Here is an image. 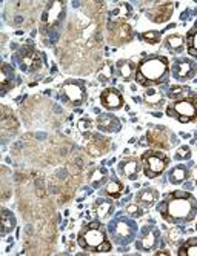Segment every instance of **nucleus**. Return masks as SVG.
Here are the masks:
<instances>
[{
    "instance_id": "obj_35",
    "label": "nucleus",
    "mask_w": 197,
    "mask_h": 256,
    "mask_svg": "<svg viewBox=\"0 0 197 256\" xmlns=\"http://www.w3.org/2000/svg\"><path fill=\"white\" fill-rule=\"evenodd\" d=\"M140 39L145 42V44H150V45H156V44H160V39H162V34L159 31H143L140 34Z\"/></svg>"
},
{
    "instance_id": "obj_32",
    "label": "nucleus",
    "mask_w": 197,
    "mask_h": 256,
    "mask_svg": "<svg viewBox=\"0 0 197 256\" xmlns=\"http://www.w3.org/2000/svg\"><path fill=\"white\" fill-rule=\"evenodd\" d=\"M185 39H187V51H188V54L191 58L197 59V26L191 28L187 32Z\"/></svg>"
},
{
    "instance_id": "obj_42",
    "label": "nucleus",
    "mask_w": 197,
    "mask_h": 256,
    "mask_svg": "<svg viewBox=\"0 0 197 256\" xmlns=\"http://www.w3.org/2000/svg\"><path fill=\"white\" fill-rule=\"evenodd\" d=\"M190 178L194 180V184L197 186V162L194 164V166L191 167V170H190Z\"/></svg>"
},
{
    "instance_id": "obj_33",
    "label": "nucleus",
    "mask_w": 197,
    "mask_h": 256,
    "mask_svg": "<svg viewBox=\"0 0 197 256\" xmlns=\"http://www.w3.org/2000/svg\"><path fill=\"white\" fill-rule=\"evenodd\" d=\"M106 178H108V172H106L103 167H99L89 174V184H91L93 188H97L106 180Z\"/></svg>"
},
{
    "instance_id": "obj_2",
    "label": "nucleus",
    "mask_w": 197,
    "mask_h": 256,
    "mask_svg": "<svg viewBox=\"0 0 197 256\" xmlns=\"http://www.w3.org/2000/svg\"><path fill=\"white\" fill-rule=\"evenodd\" d=\"M157 212L170 224H188L196 219L197 199L190 192L174 190L157 202Z\"/></svg>"
},
{
    "instance_id": "obj_18",
    "label": "nucleus",
    "mask_w": 197,
    "mask_h": 256,
    "mask_svg": "<svg viewBox=\"0 0 197 256\" xmlns=\"http://www.w3.org/2000/svg\"><path fill=\"white\" fill-rule=\"evenodd\" d=\"M19 130V122H17L14 113L5 105H2V118H0V132H2V138L6 140L8 138L14 136Z\"/></svg>"
},
{
    "instance_id": "obj_31",
    "label": "nucleus",
    "mask_w": 197,
    "mask_h": 256,
    "mask_svg": "<svg viewBox=\"0 0 197 256\" xmlns=\"http://www.w3.org/2000/svg\"><path fill=\"white\" fill-rule=\"evenodd\" d=\"M179 256H197V238H188V240L179 247Z\"/></svg>"
},
{
    "instance_id": "obj_38",
    "label": "nucleus",
    "mask_w": 197,
    "mask_h": 256,
    "mask_svg": "<svg viewBox=\"0 0 197 256\" xmlns=\"http://www.w3.org/2000/svg\"><path fill=\"white\" fill-rule=\"evenodd\" d=\"M125 213H127L130 218L137 219V218L143 216V207H140L137 202H131V204H128L127 207H125Z\"/></svg>"
},
{
    "instance_id": "obj_11",
    "label": "nucleus",
    "mask_w": 197,
    "mask_h": 256,
    "mask_svg": "<svg viewBox=\"0 0 197 256\" xmlns=\"http://www.w3.org/2000/svg\"><path fill=\"white\" fill-rule=\"evenodd\" d=\"M17 62H19L20 68L25 71V72H34L37 71L42 65V60H40V54L39 51L34 48L32 44H26L23 45L19 51H17Z\"/></svg>"
},
{
    "instance_id": "obj_9",
    "label": "nucleus",
    "mask_w": 197,
    "mask_h": 256,
    "mask_svg": "<svg viewBox=\"0 0 197 256\" xmlns=\"http://www.w3.org/2000/svg\"><path fill=\"white\" fill-rule=\"evenodd\" d=\"M60 98L71 106H80L86 100V90L80 80L68 79L60 85Z\"/></svg>"
},
{
    "instance_id": "obj_21",
    "label": "nucleus",
    "mask_w": 197,
    "mask_h": 256,
    "mask_svg": "<svg viewBox=\"0 0 197 256\" xmlns=\"http://www.w3.org/2000/svg\"><path fill=\"white\" fill-rule=\"evenodd\" d=\"M134 202H137L143 208H151L159 202V192L153 187L142 188L136 193Z\"/></svg>"
},
{
    "instance_id": "obj_28",
    "label": "nucleus",
    "mask_w": 197,
    "mask_h": 256,
    "mask_svg": "<svg viewBox=\"0 0 197 256\" xmlns=\"http://www.w3.org/2000/svg\"><path fill=\"white\" fill-rule=\"evenodd\" d=\"M165 46L168 48V51L174 52V54H181L184 52L185 46H187V39L182 34H170L165 39Z\"/></svg>"
},
{
    "instance_id": "obj_41",
    "label": "nucleus",
    "mask_w": 197,
    "mask_h": 256,
    "mask_svg": "<svg viewBox=\"0 0 197 256\" xmlns=\"http://www.w3.org/2000/svg\"><path fill=\"white\" fill-rule=\"evenodd\" d=\"M77 126H79V130H80L82 133H89V132H91V128H93V122L89 120L88 118H82V119L79 120Z\"/></svg>"
},
{
    "instance_id": "obj_10",
    "label": "nucleus",
    "mask_w": 197,
    "mask_h": 256,
    "mask_svg": "<svg viewBox=\"0 0 197 256\" xmlns=\"http://www.w3.org/2000/svg\"><path fill=\"white\" fill-rule=\"evenodd\" d=\"M147 140L154 150H168L176 142L174 134L162 125H151L147 132Z\"/></svg>"
},
{
    "instance_id": "obj_30",
    "label": "nucleus",
    "mask_w": 197,
    "mask_h": 256,
    "mask_svg": "<svg viewBox=\"0 0 197 256\" xmlns=\"http://www.w3.org/2000/svg\"><path fill=\"white\" fill-rule=\"evenodd\" d=\"M0 226H2L0 227V234L3 238L15 228V218H14L12 212L2 208V222H0Z\"/></svg>"
},
{
    "instance_id": "obj_43",
    "label": "nucleus",
    "mask_w": 197,
    "mask_h": 256,
    "mask_svg": "<svg viewBox=\"0 0 197 256\" xmlns=\"http://www.w3.org/2000/svg\"><path fill=\"white\" fill-rule=\"evenodd\" d=\"M154 254H157V256H160V254H171L168 250H159V252H156Z\"/></svg>"
},
{
    "instance_id": "obj_20",
    "label": "nucleus",
    "mask_w": 197,
    "mask_h": 256,
    "mask_svg": "<svg viewBox=\"0 0 197 256\" xmlns=\"http://www.w3.org/2000/svg\"><path fill=\"white\" fill-rule=\"evenodd\" d=\"M133 14V8L128 2H120L114 10L108 14V24L106 25H119V24H127V20Z\"/></svg>"
},
{
    "instance_id": "obj_29",
    "label": "nucleus",
    "mask_w": 197,
    "mask_h": 256,
    "mask_svg": "<svg viewBox=\"0 0 197 256\" xmlns=\"http://www.w3.org/2000/svg\"><path fill=\"white\" fill-rule=\"evenodd\" d=\"M188 178H190V170L185 166H176L168 173V179H170L171 184H174V186L182 184V182H185Z\"/></svg>"
},
{
    "instance_id": "obj_14",
    "label": "nucleus",
    "mask_w": 197,
    "mask_h": 256,
    "mask_svg": "<svg viewBox=\"0 0 197 256\" xmlns=\"http://www.w3.org/2000/svg\"><path fill=\"white\" fill-rule=\"evenodd\" d=\"M160 240V232L154 226H145L140 232L139 240L136 241V248L140 252H151L157 247Z\"/></svg>"
},
{
    "instance_id": "obj_44",
    "label": "nucleus",
    "mask_w": 197,
    "mask_h": 256,
    "mask_svg": "<svg viewBox=\"0 0 197 256\" xmlns=\"http://www.w3.org/2000/svg\"><path fill=\"white\" fill-rule=\"evenodd\" d=\"M196 26H197V20H196Z\"/></svg>"
},
{
    "instance_id": "obj_1",
    "label": "nucleus",
    "mask_w": 197,
    "mask_h": 256,
    "mask_svg": "<svg viewBox=\"0 0 197 256\" xmlns=\"http://www.w3.org/2000/svg\"><path fill=\"white\" fill-rule=\"evenodd\" d=\"M102 5L97 2L82 4L73 17L63 36V51H60V60L65 62L68 56H73L74 50H80L83 56L88 51H99L102 48Z\"/></svg>"
},
{
    "instance_id": "obj_5",
    "label": "nucleus",
    "mask_w": 197,
    "mask_h": 256,
    "mask_svg": "<svg viewBox=\"0 0 197 256\" xmlns=\"http://www.w3.org/2000/svg\"><path fill=\"white\" fill-rule=\"evenodd\" d=\"M65 14H66L65 2L46 4L43 12L40 16V24H39L40 36L43 38L46 45H49V42L52 40V34L60 28Z\"/></svg>"
},
{
    "instance_id": "obj_27",
    "label": "nucleus",
    "mask_w": 197,
    "mask_h": 256,
    "mask_svg": "<svg viewBox=\"0 0 197 256\" xmlns=\"http://www.w3.org/2000/svg\"><path fill=\"white\" fill-rule=\"evenodd\" d=\"M123 190H125L123 182H120L119 179H110V180H106V184L102 187V194L108 196L111 199H119L123 194Z\"/></svg>"
},
{
    "instance_id": "obj_4",
    "label": "nucleus",
    "mask_w": 197,
    "mask_h": 256,
    "mask_svg": "<svg viewBox=\"0 0 197 256\" xmlns=\"http://www.w3.org/2000/svg\"><path fill=\"white\" fill-rule=\"evenodd\" d=\"M77 244L82 250L89 253L111 252V241L108 240V230H105L100 221H93L83 226L77 234Z\"/></svg>"
},
{
    "instance_id": "obj_8",
    "label": "nucleus",
    "mask_w": 197,
    "mask_h": 256,
    "mask_svg": "<svg viewBox=\"0 0 197 256\" xmlns=\"http://www.w3.org/2000/svg\"><path fill=\"white\" fill-rule=\"evenodd\" d=\"M142 170L148 179H154L162 174L170 166V158L162 150H147L140 156Z\"/></svg>"
},
{
    "instance_id": "obj_40",
    "label": "nucleus",
    "mask_w": 197,
    "mask_h": 256,
    "mask_svg": "<svg viewBox=\"0 0 197 256\" xmlns=\"http://www.w3.org/2000/svg\"><path fill=\"white\" fill-rule=\"evenodd\" d=\"M190 158H191V148L187 147V145H184V147L179 148L176 152V154H174V159L176 160H188Z\"/></svg>"
},
{
    "instance_id": "obj_17",
    "label": "nucleus",
    "mask_w": 197,
    "mask_h": 256,
    "mask_svg": "<svg viewBox=\"0 0 197 256\" xmlns=\"http://www.w3.org/2000/svg\"><path fill=\"white\" fill-rule=\"evenodd\" d=\"M100 105L110 112H117V110L123 108L125 105V99L122 96V93L117 88H105L100 93Z\"/></svg>"
},
{
    "instance_id": "obj_15",
    "label": "nucleus",
    "mask_w": 197,
    "mask_h": 256,
    "mask_svg": "<svg viewBox=\"0 0 197 256\" xmlns=\"http://www.w3.org/2000/svg\"><path fill=\"white\" fill-rule=\"evenodd\" d=\"M111 142L108 138H103L100 134H88L85 140V152L91 158H99L110 152Z\"/></svg>"
},
{
    "instance_id": "obj_6",
    "label": "nucleus",
    "mask_w": 197,
    "mask_h": 256,
    "mask_svg": "<svg viewBox=\"0 0 197 256\" xmlns=\"http://www.w3.org/2000/svg\"><path fill=\"white\" fill-rule=\"evenodd\" d=\"M108 234L117 246H128L136 240L137 224L130 218H117L108 224Z\"/></svg>"
},
{
    "instance_id": "obj_22",
    "label": "nucleus",
    "mask_w": 197,
    "mask_h": 256,
    "mask_svg": "<svg viewBox=\"0 0 197 256\" xmlns=\"http://www.w3.org/2000/svg\"><path fill=\"white\" fill-rule=\"evenodd\" d=\"M93 213L97 216L99 221H108L114 213V202L110 199L99 198L96 199V202L93 204Z\"/></svg>"
},
{
    "instance_id": "obj_19",
    "label": "nucleus",
    "mask_w": 197,
    "mask_h": 256,
    "mask_svg": "<svg viewBox=\"0 0 197 256\" xmlns=\"http://www.w3.org/2000/svg\"><path fill=\"white\" fill-rule=\"evenodd\" d=\"M117 170L122 178L134 180V179H137V176L142 170V162L137 158H125L119 162Z\"/></svg>"
},
{
    "instance_id": "obj_7",
    "label": "nucleus",
    "mask_w": 197,
    "mask_h": 256,
    "mask_svg": "<svg viewBox=\"0 0 197 256\" xmlns=\"http://www.w3.org/2000/svg\"><path fill=\"white\" fill-rule=\"evenodd\" d=\"M167 116L182 124H190L197 119V96H188L173 100L167 106Z\"/></svg>"
},
{
    "instance_id": "obj_3",
    "label": "nucleus",
    "mask_w": 197,
    "mask_h": 256,
    "mask_svg": "<svg viewBox=\"0 0 197 256\" xmlns=\"http://www.w3.org/2000/svg\"><path fill=\"white\" fill-rule=\"evenodd\" d=\"M171 66L170 60L165 56H150L142 59L137 64L136 82L145 88H151L154 85L165 84L170 78Z\"/></svg>"
},
{
    "instance_id": "obj_12",
    "label": "nucleus",
    "mask_w": 197,
    "mask_h": 256,
    "mask_svg": "<svg viewBox=\"0 0 197 256\" xmlns=\"http://www.w3.org/2000/svg\"><path fill=\"white\" fill-rule=\"evenodd\" d=\"M106 40L111 46H120L125 44H130L134 39V31L128 24L119 25H106Z\"/></svg>"
},
{
    "instance_id": "obj_24",
    "label": "nucleus",
    "mask_w": 197,
    "mask_h": 256,
    "mask_svg": "<svg viewBox=\"0 0 197 256\" xmlns=\"http://www.w3.org/2000/svg\"><path fill=\"white\" fill-rule=\"evenodd\" d=\"M116 71H117V76L125 80V82H128L131 79L136 78V71H137V65L130 60V59H120L117 64H116Z\"/></svg>"
},
{
    "instance_id": "obj_39",
    "label": "nucleus",
    "mask_w": 197,
    "mask_h": 256,
    "mask_svg": "<svg viewBox=\"0 0 197 256\" xmlns=\"http://www.w3.org/2000/svg\"><path fill=\"white\" fill-rule=\"evenodd\" d=\"M182 236H184V232L181 227H171L168 232H167V240L168 242L171 244H176L177 241H181L182 240Z\"/></svg>"
},
{
    "instance_id": "obj_23",
    "label": "nucleus",
    "mask_w": 197,
    "mask_h": 256,
    "mask_svg": "<svg viewBox=\"0 0 197 256\" xmlns=\"http://www.w3.org/2000/svg\"><path fill=\"white\" fill-rule=\"evenodd\" d=\"M96 124H97V128L103 133H117L120 128H122V122L110 114V113H103V114H99L97 119H96Z\"/></svg>"
},
{
    "instance_id": "obj_45",
    "label": "nucleus",
    "mask_w": 197,
    "mask_h": 256,
    "mask_svg": "<svg viewBox=\"0 0 197 256\" xmlns=\"http://www.w3.org/2000/svg\"><path fill=\"white\" fill-rule=\"evenodd\" d=\"M196 230H197V227H196Z\"/></svg>"
},
{
    "instance_id": "obj_37",
    "label": "nucleus",
    "mask_w": 197,
    "mask_h": 256,
    "mask_svg": "<svg viewBox=\"0 0 197 256\" xmlns=\"http://www.w3.org/2000/svg\"><path fill=\"white\" fill-rule=\"evenodd\" d=\"M185 94H187V90H185L184 86H181V85H173V86L168 90V93H167V96H168L171 100H179V99L185 98Z\"/></svg>"
},
{
    "instance_id": "obj_26",
    "label": "nucleus",
    "mask_w": 197,
    "mask_h": 256,
    "mask_svg": "<svg viewBox=\"0 0 197 256\" xmlns=\"http://www.w3.org/2000/svg\"><path fill=\"white\" fill-rule=\"evenodd\" d=\"M15 82V72L14 66L3 64L2 65V74H0V85H2V94H6L8 91L14 86Z\"/></svg>"
},
{
    "instance_id": "obj_34",
    "label": "nucleus",
    "mask_w": 197,
    "mask_h": 256,
    "mask_svg": "<svg viewBox=\"0 0 197 256\" xmlns=\"http://www.w3.org/2000/svg\"><path fill=\"white\" fill-rule=\"evenodd\" d=\"M113 74H114V68L111 62H105L97 71V78L100 82H108L113 78Z\"/></svg>"
},
{
    "instance_id": "obj_36",
    "label": "nucleus",
    "mask_w": 197,
    "mask_h": 256,
    "mask_svg": "<svg viewBox=\"0 0 197 256\" xmlns=\"http://www.w3.org/2000/svg\"><path fill=\"white\" fill-rule=\"evenodd\" d=\"M8 174H9V172H8V168L3 166V167H2V178H0V180H2V199H3V200H6V199L9 198V193H11V190H12V187H9V184H8V180H9Z\"/></svg>"
},
{
    "instance_id": "obj_13",
    "label": "nucleus",
    "mask_w": 197,
    "mask_h": 256,
    "mask_svg": "<svg viewBox=\"0 0 197 256\" xmlns=\"http://www.w3.org/2000/svg\"><path fill=\"white\" fill-rule=\"evenodd\" d=\"M171 74L179 82L191 80L197 74V64L191 59H177L173 62Z\"/></svg>"
},
{
    "instance_id": "obj_16",
    "label": "nucleus",
    "mask_w": 197,
    "mask_h": 256,
    "mask_svg": "<svg viewBox=\"0 0 197 256\" xmlns=\"http://www.w3.org/2000/svg\"><path fill=\"white\" fill-rule=\"evenodd\" d=\"M174 12V4L173 2H160L153 5L147 11V17L153 24H167Z\"/></svg>"
},
{
    "instance_id": "obj_25",
    "label": "nucleus",
    "mask_w": 197,
    "mask_h": 256,
    "mask_svg": "<svg viewBox=\"0 0 197 256\" xmlns=\"http://www.w3.org/2000/svg\"><path fill=\"white\" fill-rule=\"evenodd\" d=\"M143 99H145L148 108H162L165 104V94L156 88H147V91L143 93Z\"/></svg>"
}]
</instances>
